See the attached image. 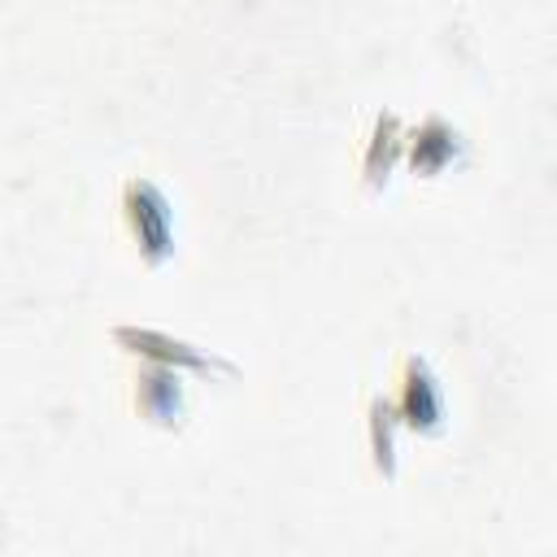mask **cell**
Returning a JSON list of instances; mask_svg holds the SVG:
<instances>
[{
  "mask_svg": "<svg viewBox=\"0 0 557 557\" xmlns=\"http://www.w3.org/2000/svg\"><path fill=\"white\" fill-rule=\"evenodd\" d=\"M405 396H409L405 418H409L413 426H422V431H440V392H435V383L426 379V370H422L418 361H409Z\"/></svg>",
  "mask_w": 557,
  "mask_h": 557,
  "instance_id": "7a4b0ae2",
  "label": "cell"
},
{
  "mask_svg": "<svg viewBox=\"0 0 557 557\" xmlns=\"http://www.w3.org/2000/svg\"><path fill=\"white\" fill-rule=\"evenodd\" d=\"M126 213H131V226L139 235L144 257L157 265L170 252V209H165V200L157 196L152 183H131L126 187Z\"/></svg>",
  "mask_w": 557,
  "mask_h": 557,
  "instance_id": "6da1fadb",
  "label": "cell"
}]
</instances>
